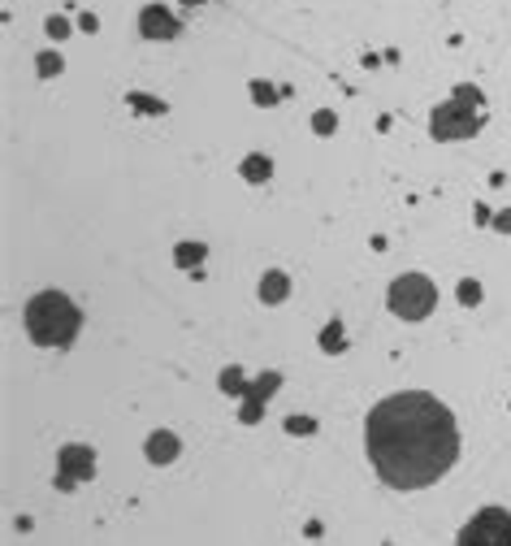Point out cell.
<instances>
[{"instance_id":"cell-8","label":"cell","mask_w":511,"mask_h":546,"mask_svg":"<svg viewBox=\"0 0 511 546\" xmlns=\"http://www.w3.org/2000/svg\"><path fill=\"white\" fill-rule=\"evenodd\" d=\"M139 30H143L147 39H174L183 26H178V18H174L169 9H160V5H147V9L139 13Z\"/></svg>"},{"instance_id":"cell-6","label":"cell","mask_w":511,"mask_h":546,"mask_svg":"<svg viewBox=\"0 0 511 546\" xmlns=\"http://www.w3.org/2000/svg\"><path fill=\"white\" fill-rule=\"evenodd\" d=\"M91 473H95L91 446H82V442L61 446V473H57V486H61V490H74L78 481H91Z\"/></svg>"},{"instance_id":"cell-21","label":"cell","mask_w":511,"mask_h":546,"mask_svg":"<svg viewBox=\"0 0 511 546\" xmlns=\"http://www.w3.org/2000/svg\"><path fill=\"white\" fill-rule=\"evenodd\" d=\"M455 100H464V104H472V109H481V91H476V87H455Z\"/></svg>"},{"instance_id":"cell-15","label":"cell","mask_w":511,"mask_h":546,"mask_svg":"<svg viewBox=\"0 0 511 546\" xmlns=\"http://www.w3.org/2000/svg\"><path fill=\"white\" fill-rule=\"evenodd\" d=\"M455 295H459V303H464V308H476V303H481V282L464 278V282L455 286Z\"/></svg>"},{"instance_id":"cell-17","label":"cell","mask_w":511,"mask_h":546,"mask_svg":"<svg viewBox=\"0 0 511 546\" xmlns=\"http://www.w3.org/2000/svg\"><path fill=\"white\" fill-rule=\"evenodd\" d=\"M277 95H282V91H277V87H269V83H260V78H256V83H252V100L256 104H277Z\"/></svg>"},{"instance_id":"cell-11","label":"cell","mask_w":511,"mask_h":546,"mask_svg":"<svg viewBox=\"0 0 511 546\" xmlns=\"http://www.w3.org/2000/svg\"><path fill=\"white\" fill-rule=\"evenodd\" d=\"M269 173H273V160H269V156L252 152V156L243 160V178H247V182H269Z\"/></svg>"},{"instance_id":"cell-16","label":"cell","mask_w":511,"mask_h":546,"mask_svg":"<svg viewBox=\"0 0 511 546\" xmlns=\"http://www.w3.org/2000/svg\"><path fill=\"white\" fill-rule=\"evenodd\" d=\"M126 104H135L139 113H165V100H152V95H143V91H130Z\"/></svg>"},{"instance_id":"cell-4","label":"cell","mask_w":511,"mask_h":546,"mask_svg":"<svg viewBox=\"0 0 511 546\" xmlns=\"http://www.w3.org/2000/svg\"><path fill=\"white\" fill-rule=\"evenodd\" d=\"M455 546H511V511L507 507H481L459 529Z\"/></svg>"},{"instance_id":"cell-25","label":"cell","mask_w":511,"mask_h":546,"mask_svg":"<svg viewBox=\"0 0 511 546\" xmlns=\"http://www.w3.org/2000/svg\"><path fill=\"white\" fill-rule=\"evenodd\" d=\"M183 5H204V0H183Z\"/></svg>"},{"instance_id":"cell-10","label":"cell","mask_w":511,"mask_h":546,"mask_svg":"<svg viewBox=\"0 0 511 546\" xmlns=\"http://www.w3.org/2000/svg\"><path fill=\"white\" fill-rule=\"evenodd\" d=\"M286 295H290V278L282 269H273V273L260 278V299H265V303H282Z\"/></svg>"},{"instance_id":"cell-3","label":"cell","mask_w":511,"mask_h":546,"mask_svg":"<svg viewBox=\"0 0 511 546\" xmlns=\"http://www.w3.org/2000/svg\"><path fill=\"white\" fill-rule=\"evenodd\" d=\"M390 312L403 317V321H425L434 308H438V286L425 278V273H403V278L390 282Z\"/></svg>"},{"instance_id":"cell-2","label":"cell","mask_w":511,"mask_h":546,"mask_svg":"<svg viewBox=\"0 0 511 546\" xmlns=\"http://www.w3.org/2000/svg\"><path fill=\"white\" fill-rule=\"evenodd\" d=\"M22 321H26V334H30L39 347H70L74 334H78V326H82L78 308L70 303V295H61V291H39V295H30Z\"/></svg>"},{"instance_id":"cell-14","label":"cell","mask_w":511,"mask_h":546,"mask_svg":"<svg viewBox=\"0 0 511 546\" xmlns=\"http://www.w3.org/2000/svg\"><path fill=\"white\" fill-rule=\"evenodd\" d=\"M217 386H221L225 395H243V390H247V377L239 373L234 364H230V368H221V382H217Z\"/></svg>"},{"instance_id":"cell-18","label":"cell","mask_w":511,"mask_h":546,"mask_svg":"<svg viewBox=\"0 0 511 546\" xmlns=\"http://www.w3.org/2000/svg\"><path fill=\"white\" fill-rule=\"evenodd\" d=\"M334 126H338V117L329 113V109H317V113H312V131L317 135H334Z\"/></svg>"},{"instance_id":"cell-24","label":"cell","mask_w":511,"mask_h":546,"mask_svg":"<svg viewBox=\"0 0 511 546\" xmlns=\"http://www.w3.org/2000/svg\"><path fill=\"white\" fill-rule=\"evenodd\" d=\"M82 30H87V35H91V30H100V22H95V13H82V22H78Z\"/></svg>"},{"instance_id":"cell-1","label":"cell","mask_w":511,"mask_h":546,"mask_svg":"<svg viewBox=\"0 0 511 546\" xmlns=\"http://www.w3.org/2000/svg\"><path fill=\"white\" fill-rule=\"evenodd\" d=\"M364 446L377 477L394 490H425L459 460V429L451 408L429 390H403L369 412Z\"/></svg>"},{"instance_id":"cell-13","label":"cell","mask_w":511,"mask_h":546,"mask_svg":"<svg viewBox=\"0 0 511 546\" xmlns=\"http://www.w3.org/2000/svg\"><path fill=\"white\" fill-rule=\"evenodd\" d=\"M347 343H342V321H329V326L321 330V351H329V356H334V351H342Z\"/></svg>"},{"instance_id":"cell-9","label":"cell","mask_w":511,"mask_h":546,"mask_svg":"<svg viewBox=\"0 0 511 546\" xmlns=\"http://www.w3.org/2000/svg\"><path fill=\"white\" fill-rule=\"evenodd\" d=\"M147 460H152V464L178 460V438H174L169 429H160V433H152V438H147Z\"/></svg>"},{"instance_id":"cell-12","label":"cell","mask_w":511,"mask_h":546,"mask_svg":"<svg viewBox=\"0 0 511 546\" xmlns=\"http://www.w3.org/2000/svg\"><path fill=\"white\" fill-rule=\"evenodd\" d=\"M174 261L183 265V269H195V265L204 261V243H178L174 247Z\"/></svg>"},{"instance_id":"cell-7","label":"cell","mask_w":511,"mask_h":546,"mask_svg":"<svg viewBox=\"0 0 511 546\" xmlns=\"http://www.w3.org/2000/svg\"><path fill=\"white\" fill-rule=\"evenodd\" d=\"M282 386V373H260L256 382H247V390H243V412H239V421L243 425H256L260 416H265V404H269V395Z\"/></svg>"},{"instance_id":"cell-20","label":"cell","mask_w":511,"mask_h":546,"mask_svg":"<svg viewBox=\"0 0 511 546\" xmlns=\"http://www.w3.org/2000/svg\"><path fill=\"white\" fill-rule=\"evenodd\" d=\"M286 429L290 433H312V429H317V421H312V416H286Z\"/></svg>"},{"instance_id":"cell-19","label":"cell","mask_w":511,"mask_h":546,"mask_svg":"<svg viewBox=\"0 0 511 546\" xmlns=\"http://www.w3.org/2000/svg\"><path fill=\"white\" fill-rule=\"evenodd\" d=\"M35 66H39V78H53V74H61V66H65V61H61L57 53H39V61H35Z\"/></svg>"},{"instance_id":"cell-23","label":"cell","mask_w":511,"mask_h":546,"mask_svg":"<svg viewBox=\"0 0 511 546\" xmlns=\"http://www.w3.org/2000/svg\"><path fill=\"white\" fill-rule=\"evenodd\" d=\"M494 230H499V234H511V208H503V213L494 217Z\"/></svg>"},{"instance_id":"cell-5","label":"cell","mask_w":511,"mask_h":546,"mask_svg":"<svg viewBox=\"0 0 511 546\" xmlns=\"http://www.w3.org/2000/svg\"><path fill=\"white\" fill-rule=\"evenodd\" d=\"M429 131H434V139H468V135L481 131V113L464 100H447L429 117Z\"/></svg>"},{"instance_id":"cell-22","label":"cell","mask_w":511,"mask_h":546,"mask_svg":"<svg viewBox=\"0 0 511 546\" xmlns=\"http://www.w3.org/2000/svg\"><path fill=\"white\" fill-rule=\"evenodd\" d=\"M44 30H48L53 39H65V35H70V22H65V18H48V22H44Z\"/></svg>"}]
</instances>
